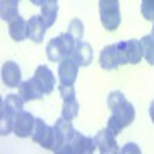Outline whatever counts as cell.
Masks as SVG:
<instances>
[{
  "mask_svg": "<svg viewBox=\"0 0 154 154\" xmlns=\"http://www.w3.org/2000/svg\"><path fill=\"white\" fill-rule=\"evenodd\" d=\"M142 48H143V57L145 60L149 63L151 66H154V35L152 34H148V35H143L142 40Z\"/></svg>",
  "mask_w": 154,
  "mask_h": 154,
  "instance_id": "603a6c76",
  "label": "cell"
},
{
  "mask_svg": "<svg viewBox=\"0 0 154 154\" xmlns=\"http://www.w3.org/2000/svg\"><path fill=\"white\" fill-rule=\"evenodd\" d=\"M42 8V17L46 23V26H53L56 19H57V12H59V3H57V0H48V2L40 6Z\"/></svg>",
  "mask_w": 154,
  "mask_h": 154,
  "instance_id": "ffe728a7",
  "label": "cell"
},
{
  "mask_svg": "<svg viewBox=\"0 0 154 154\" xmlns=\"http://www.w3.org/2000/svg\"><path fill=\"white\" fill-rule=\"evenodd\" d=\"M149 117H151V120L154 123V100L151 102V105H149Z\"/></svg>",
  "mask_w": 154,
  "mask_h": 154,
  "instance_id": "4316f807",
  "label": "cell"
},
{
  "mask_svg": "<svg viewBox=\"0 0 154 154\" xmlns=\"http://www.w3.org/2000/svg\"><path fill=\"white\" fill-rule=\"evenodd\" d=\"M19 94L25 99V102H31V100H38L45 96V93L42 91V88L38 86L37 80L34 77L28 80H23L19 85Z\"/></svg>",
  "mask_w": 154,
  "mask_h": 154,
  "instance_id": "9a60e30c",
  "label": "cell"
},
{
  "mask_svg": "<svg viewBox=\"0 0 154 154\" xmlns=\"http://www.w3.org/2000/svg\"><path fill=\"white\" fill-rule=\"evenodd\" d=\"M31 139L42 148L51 149L54 142V126H49L42 119H35V126H34Z\"/></svg>",
  "mask_w": 154,
  "mask_h": 154,
  "instance_id": "52a82bcc",
  "label": "cell"
},
{
  "mask_svg": "<svg viewBox=\"0 0 154 154\" xmlns=\"http://www.w3.org/2000/svg\"><path fill=\"white\" fill-rule=\"evenodd\" d=\"M77 45V40L66 31L56 38H51L46 45V57L49 62H62L66 56H71Z\"/></svg>",
  "mask_w": 154,
  "mask_h": 154,
  "instance_id": "7a4b0ae2",
  "label": "cell"
},
{
  "mask_svg": "<svg viewBox=\"0 0 154 154\" xmlns=\"http://www.w3.org/2000/svg\"><path fill=\"white\" fill-rule=\"evenodd\" d=\"M94 143L102 154H114L119 151V145L116 140V134L109 128H103L94 136Z\"/></svg>",
  "mask_w": 154,
  "mask_h": 154,
  "instance_id": "30bf717a",
  "label": "cell"
},
{
  "mask_svg": "<svg viewBox=\"0 0 154 154\" xmlns=\"http://www.w3.org/2000/svg\"><path fill=\"white\" fill-rule=\"evenodd\" d=\"M117 46L122 53L123 63H131V65H137L143 57V48L142 43L137 38H131V40H120L117 42Z\"/></svg>",
  "mask_w": 154,
  "mask_h": 154,
  "instance_id": "8992f818",
  "label": "cell"
},
{
  "mask_svg": "<svg viewBox=\"0 0 154 154\" xmlns=\"http://www.w3.org/2000/svg\"><path fill=\"white\" fill-rule=\"evenodd\" d=\"M140 12L145 20L154 22V0H142L140 3Z\"/></svg>",
  "mask_w": 154,
  "mask_h": 154,
  "instance_id": "d4e9b609",
  "label": "cell"
},
{
  "mask_svg": "<svg viewBox=\"0 0 154 154\" xmlns=\"http://www.w3.org/2000/svg\"><path fill=\"white\" fill-rule=\"evenodd\" d=\"M14 120L16 116L9 112L5 106H2V109H0V134L6 136L14 130Z\"/></svg>",
  "mask_w": 154,
  "mask_h": 154,
  "instance_id": "7402d4cb",
  "label": "cell"
},
{
  "mask_svg": "<svg viewBox=\"0 0 154 154\" xmlns=\"http://www.w3.org/2000/svg\"><path fill=\"white\" fill-rule=\"evenodd\" d=\"M94 137H88L79 131H75L69 142V154H91L96 151Z\"/></svg>",
  "mask_w": 154,
  "mask_h": 154,
  "instance_id": "7c38bea8",
  "label": "cell"
},
{
  "mask_svg": "<svg viewBox=\"0 0 154 154\" xmlns=\"http://www.w3.org/2000/svg\"><path fill=\"white\" fill-rule=\"evenodd\" d=\"M17 6H19V2H16V0H2L0 2V16H2V20L11 22L14 17H17L19 16Z\"/></svg>",
  "mask_w": 154,
  "mask_h": 154,
  "instance_id": "44dd1931",
  "label": "cell"
},
{
  "mask_svg": "<svg viewBox=\"0 0 154 154\" xmlns=\"http://www.w3.org/2000/svg\"><path fill=\"white\" fill-rule=\"evenodd\" d=\"M2 80L9 88H19L22 83V71L16 62H5V65L2 66Z\"/></svg>",
  "mask_w": 154,
  "mask_h": 154,
  "instance_id": "5bb4252c",
  "label": "cell"
},
{
  "mask_svg": "<svg viewBox=\"0 0 154 154\" xmlns=\"http://www.w3.org/2000/svg\"><path fill=\"white\" fill-rule=\"evenodd\" d=\"M74 60L79 63V66H88L89 63L93 62V57H94V51L91 48V45H89L88 42L85 40H80V42H77L74 51H72V54Z\"/></svg>",
  "mask_w": 154,
  "mask_h": 154,
  "instance_id": "e0dca14e",
  "label": "cell"
},
{
  "mask_svg": "<svg viewBox=\"0 0 154 154\" xmlns=\"http://www.w3.org/2000/svg\"><path fill=\"white\" fill-rule=\"evenodd\" d=\"M108 108L111 109V116L108 119V128L117 136L122 133L125 126L131 125L136 117V109L131 102H128L122 91H111L108 94Z\"/></svg>",
  "mask_w": 154,
  "mask_h": 154,
  "instance_id": "6da1fadb",
  "label": "cell"
},
{
  "mask_svg": "<svg viewBox=\"0 0 154 154\" xmlns=\"http://www.w3.org/2000/svg\"><path fill=\"white\" fill-rule=\"evenodd\" d=\"M23 105H25V99L20 94H8L2 100V106H5L14 116H17L20 111H23Z\"/></svg>",
  "mask_w": 154,
  "mask_h": 154,
  "instance_id": "d6986e66",
  "label": "cell"
},
{
  "mask_svg": "<svg viewBox=\"0 0 154 154\" xmlns=\"http://www.w3.org/2000/svg\"><path fill=\"white\" fill-rule=\"evenodd\" d=\"M151 34H152V35H154V25H152V32H151Z\"/></svg>",
  "mask_w": 154,
  "mask_h": 154,
  "instance_id": "f1b7e54d",
  "label": "cell"
},
{
  "mask_svg": "<svg viewBox=\"0 0 154 154\" xmlns=\"http://www.w3.org/2000/svg\"><path fill=\"white\" fill-rule=\"evenodd\" d=\"M68 32L75 38L77 42H80L83 38V34H85V26H83V22L80 19H72L69 22V26H68Z\"/></svg>",
  "mask_w": 154,
  "mask_h": 154,
  "instance_id": "cb8c5ba5",
  "label": "cell"
},
{
  "mask_svg": "<svg viewBox=\"0 0 154 154\" xmlns=\"http://www.w3.org/2000/svg\"><path fill=\"white\" fill-rule=\"evenodd\" d=\"M57 74L62 85H74L77 74H79V63L74 60L72 56H66L59 63Z\"/></svg>",
  "mask_w": 154,
  "mask_h": 154,
  "instance_id": "9c48e42d",
  "label": "cell"
},
{
  "mask_svg": "<svg viewBox=\"0 0 154 154\" xmlns=\"http://www.w3.org/2000/svg\"><path fill=\"white\" fill-rule=\"evenodd\" d=\"M75 130L71 123V120L60 117L56 120L54 125V142L51 151L59 152V154H69V142L74 136Z\"/></svg>",
  "mask_w": 154,
  "mask_h": 154,
  "instance_id": "3957f363",
  "label": "cell"
},
{
  "mask_svg": "<svg viewBox=\"0 0 154 154\" xmlns=\"http://www.w3.org/2000/svg\"><path fill=\"white\" fill-rule=\"evenodd\" d=\"M34 79L37 80L38 86L42 88V91L46 94H51L54 91V86H56V77L53 74V71H51L46 65H40L37 66L35 72H34Z\"/></svg>",
  "mask_w": 154,
  "mask_h": 154,
  "instance_id": "4fadbf2b",
  "label": "cell"
},
{
  "mask_svg": "<svg viewBox=\"0 0 154 154\" xmlns=\"http://www.w3.org/2000/svg\"><path fill=\"white\" fill-rule=\"evenodd\" d=\"M99 62H100V66L103 69H106V71H111V69L119 68L120 65H125L122 53H120L117 43L108 45V46H105L103 49H102Z\"/></svg>",
  "mask_w": 154,
  "mask_h": 154,
  "instance_id": "ba28073f",
  "label": "cell"
},
{
  "mask_svg": "<svg viewBox=\"0 0 154 154\" xmlns=\"http://www.w3.org/2000/svg\"><path fill=\"white\" fill-rule=\"evenodd\" d=\"M60 97L63 99V106H62V117L68 120H74L79 116V102L75 99V89L72 85H62L59 86Z\"/></svg>",
  "mask_w": 154,
  "mask_h": 154,
  "instance_id": "5b68a950",
  "label": "cell"
},
{
  "mask_svg": "<svg viewBox=\"0 0 154 154\" xmlns=\"http://www.w3.org/2000/svg\"><path fill=\"white\" fill-rule=\"evenodd\" d=\"M35 126V117L28 111H20L14 120V134L17 137H31Z\"/></svg>",
  "mask_w": 154,
  "mask_h": 154,
  "instance_id": "8fae6325",
  "label": "cell"
},
{
  "mask_svg": "<svg viewBox=\"0 0 154 154\" xmlns=\"http://www.w3.org/2000/svg\"><path fill=\"white\" fill-rule=\"evenodd\" d=\"M31 2H32L34 5H37V6H43L48 0H31Z\"/></svg>",
  "mask_w": 154,
  "mask_h": 154,
  "instance_id": "83f0119b",
  "label": "cell"
},
{
  "mask_svg": "<svg viewBox=\"0 0 154 154\" xmlns=\"http://www.w3.org/2000/svg\"><path fill=\"white\" fill-rule=\"evenodd\" d=\"M130 151L140 152V149H139V148H137V145H134V143H128V145H125V148L122 149V152H130Z\"/></svg>",
  "mask_w": 154,
  "mask_h": 154,
  "instance_id": "484cf974",
  "label": "cell"
},
{
  "mask_svg": "<svg viewBox=\"0 0 154 154\" xmlns=\"http://www.w3.org/2000/svg\"><path fill=\"white\" fill-rule=\"evenodd\" d=\"M9 35L14 42H22L25 38H28V35H29L28 22L22 16H17L9 22Z\"/></svg>",
  "mask_w": 154,
  "mask_h": 154,
  "instance_id": "ac0fdd59",
  "label": "cell"
},
{
  "mask_svg": "<svg viewBox=\"0 0 154 154\" xmlns=\"http://www.w3.org/2000/svg\"><path fill=\"white\" fill-rule=\"evenodd\" d=\"M100 22L106 31H116L122 22L119 0H100L99 2Z\"/></svg>",
  "mask_w": 154,
  "mask_h": 154,
  "instance_id": "277c9868",
  "label": "cell"
},
{
  "mask_svg": "<svg viewBox=\"0 0 154 154\" xmlns=\"http://www.w3.org/2000/svg\"><path fill=\"white\" fill-rule=\"evenodd\" d=\"M28 29H29L28 38H31V42L42 43L48 26H46V23H45V20H43L42 16H32L28 20Z\"/></svg>",
  "mask_w": 154,
  "mask_h": 154,
  "instance_id": "2e32d148",
  "label": "cell"
}]
</instances>
